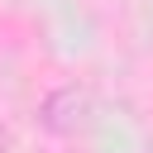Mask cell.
Masks as SVG:
<instances>
[{
	"label": "cell",
	"mask_w": 153,
	"mask_h": 153,
	"mask_svg": "<svg viewBox=\"0 0 153 153\" xmlns=\"http://www.w3.org/2000/svg\"><path fill=\"white\" fill-rule=\"evenodd\" d=\"M86 115H91V96H86L76 81H62V86H53V91L38 100V124H43L48 134H76V129L86 124Z\"/></svg>",
	"instance_id": "1"
}]
</instances>
